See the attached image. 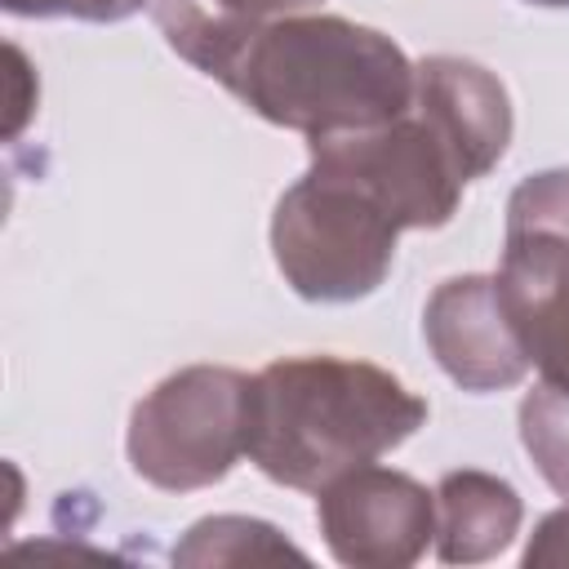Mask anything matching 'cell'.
Listing matches in <instances>:
<instances>
[{
  "instance_id": "9a60e30c",
  "label": "cell",
  "mask_w": 569,
  "mask_h": 569,
  "mask_svg": "<svg viewBox=\"0 0 569 569\" xmlns=\"http://www.w3.org/2000/svg\"><path fill=\"white\" fill-rule=\"evenodd\" d=\"M529 4H542V9H569V0H529Z\"/></svg>"
},
{
  "instance_id": "3957f363",
  "label": "cell",
  "mask_w": 569,
  "mask_h": 569,
  "mask_svg": "<svg viewBox=\"0 0 569 569\" xmlns=\"http://www.w3.org/2000/svg\"><path fill=\"white\" fill-rule=\"evenodd\" d=\"M396 218L351 178L311 164L271 213V253L307 302L369 298L396 262Z\"/></svg>"
},
{
  "instance_id": "7a4b0ae2",
  "label": "cell",
  "mask_w": 569,
  "mask_h": 569,
  "mask_svg": "<svg viewBox=\"0 0 569 569\" xmlns=\"http://www.w3.org/2000/svg\"><path fill=\"white\" fill-rule=\"evenodd\" d=\"M213 80L267 124L307 138L373 129L413 107L405 49L338 13H289L249 27Z\"/></svg>"
},
{
  "instance_id": "30bf717a",
  "label": "cell",
  "mask_w": 569,
  "mask_h": 569,
  "mask_svg": "<svg viewBox=\"0 0 569 569\" xmlns=\"http://www.w3.org/2000/svg\"><path fill=\"white\" fill-rule=\"evenodd\" d=\"M178 565H253V560H307L276 525L253 516H204L173 547Z\"/></svg>"
},
{
  "instance_id": "4fadbf2b",
  "label": "cell",
  "mask_w": 569,
  "mask_h": 569,
  "mask_svg": "<svg viewBox=\"0 0 569 569\" xmlns=\"http://www.w3.org/2000/svg\"><path fill=\"white\" fill-rule=\"evenodd\" d=\"M13 18H80V22H124L147 0H0Z\"/></svg>"
},
{
  "instance_id": "277c9868",
  "label": "cell",
  "mask_w": 569,
  "mask_h": 569,
  "mask_svg": "<svg viewBox=\"0 0 569 569\" xmlns=\"http://www.w3.org/2000/svg\"><path fill=\"white\" fill-rule=\"evenodd\" d=\"M249 373L227 365H187L160 378L129 413V467L164 489L191 493L231 476L244 458Z\"/></svg>"
},
{
  "instance_id": "5bb4252c",
  "label": "cell",
  "mask_w": 569,
  "mask_h": 569,
  "mask_svg": "<svg viewBox=\"0 0 569 569\" xmlns=\"http://www.w3.org/2000/svg\"><path fill=\"white\" fill-rule=\"evenodd\" d=\"M525 565H569V507L551 511L538 520L529 547H525Z\"/></svg>"
},
{
  "instance_id": "ba28073f",
  "label": "cell",
  "mask_w": 569,
  "mask_h": 569,
  "mask_svg": "<svg viewBox=\"0 0 569 569\" xmlns=\"http://www.w3.org/2000/svg\"><path fill=\"white\" fill-rule=\"evenodd\" d=\"M520 493L489 471H445L436 485V556L445 565H480L520 533Z\"/></svg>"
},
{
  "instance_id": "8fae6325",
  "label": "cell",
  "mask_w": 569,
  "mask_h": 569,
  "mask_svg": "<svg viewBox=\"0 0 569 569\" xmlns=\"http://www.w3.org/2000/svg\"><path fill=\"white\" fill-rule=\"evenodd\" d=\"M520 445L542 480L569 498V391L542 382L520 400Z\"/></svg>"
},
{
  "instance_id": "8992f818",
  "label": "cell",
  "mask_w": 569,
  "mask_h": 569,
  "mask_svg": "<svg viewBox=\"0 0 569 569\" xmlns=\"http://www.w3.org/2000/svg\"><path fill=\"white\" fill-rule=\"evenodd\" d=\"M422 338L462 391H502L529 373V356L498 298V276H449L422 307Z\"/></svg>"
},
{
  "instance_id": "52a82bcc",
  "label": "cell",
  "mask_w": 569,
  "mask_h": 569,
  "mask_svg": "<svg viewBox=\"0 0 569 569\" xmlns=\"http://www.w3.org/2000/svg\"><path fill=\"white\" fill-rule=\"evenodd\" d=\"M498 298L542 382L569 391V244L533 231L507 236Z\"/></svg>"
},
{
  "instance_id": "5b68a950",
  "label": "cell",
  "mask_w": 569,
  "mask_h": 569,
  "mask_svg": "<svg viewBox=\"0 0 569 569\" xmlns=\"http://www.w3.org/2000/svg\"><path fill=\"white\" fill-rule=\"evenodd\" d=\"M325 547L351 569H409L436 542V493L405 471L365 462L320 489Z\"/></svg>"
},
{
  "instance_id": "7c38bea8",
  "label": "cell",
  "mask_w": 569,
  "mask_h": 569,
  "mask_svg": "<svg viewBox=\"0 0 569 569\" xmlns=\"http://www.w3.org/2000/svg\"><path fill=\"white\" fill-rule=\"evenodd\" d=\"M533 231L569 244V169L529 173L507 200V236Z\"/></svg>"
},
{
  "instance_id": "9c48e42d",
  "label": "cell",
  "mask_w": 569,
  "mask_h": 569,
  "mask_svg": "<svg viewBox=\"0 0 569 569\" xmlns=\"http://www.w3.org/2000/svg\"><path fill=\"white\" fill-rule=\"evenodd\" d=\"M316 4L325 0H151V18L178 58H187L200 76H213L253 22L311 13Z\"/></svg>"
},
{
  "instance_id": "6da1fadb",
  "label": "cell",
  "mask_w": 569,
  "mask_h": 569,
  "mask_svg": "<svg viewBox=\"0 0 569 569\" xmlns=\"http://www.w3.org/2000/svg\"><path fill=\"white\" fill-rule=\"evenodd\" d=\"M427 422V400L396 373L347 356H284L249 378L244 453L302 493L333 476L378 462Z\"/></svg>"
}]
</instances>
